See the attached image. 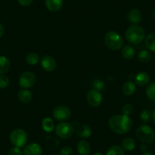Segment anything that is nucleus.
<instances>
[{
	"mask_svg": "<svg viewBox=\"0 0 155 155\" xmlns=\"http://www.w3.org/2000/svg\"><path fill=\"white\" fill-rule=\"evenodd\" d=\"M109 126L115 133L123 135L132 129V121L130 117L126 115H115L109 120Z\"/></svg>",
	"mask_w": 155,
	"mask_h": 155,
	"instance_id": "f257e3e1",
	"label": "nucleus"
},
{
	"mask_svg": "<svg viewBox=\"0 0 155 155\" xmlns=\"http://www.w3.org/2000/svg\"><path fill=\"white\" fill-rule=\"evenodd\" d=\"M126 39L132 44H138L144 41L145 37V31L139 25H132L129 27L126 31Z\"/></svg>",
	"mask_w": 155,
	"mask_h": 155,
	"instance_id": "f03ea898",
	"label": "nucleus"
},
{
	"mask_svg": "<svg viewBox=\"0 0 155 155\" xmlns=\"http://www.w3.org/2000/svg\"><path fill=\"white\" fill-rule=\"evenodd\" d=\"M106 46L110 50H118L122 48L123 45V39L118 33L115 31H110L104 37Z\"/></svg>",
	"mask_w": 155,
	"mask_h": 155,
	"instance_id": "7ed1b4c3",
	"label": "nucleus"
},
{
	"mask_svg": "<svg viewBox=\"0 0 155 155\" xmlns=\"http://www.w3.org/2000/svg\"><path fill=\"white\" fill-rule=\"evenodd\" d=\"M137 138L144 144H150L155 139L154 131L147 125H141L136 129Z\"/></svg>",
	"mask_w": 155,
	"mask_h": 155,
	"instance_id": "20e7f679",
	"label": "nucleus"
},
{
	"mask_svg": "<svg viewBox=\"0 0 155 155\" xmlns=\"http://www.w3.org/2000/svg\"><path fill=\"white\" fill-rule=\"evenodd\" d=\"M10 141L15 147H21L28 141V134L23 129H15L10 134Z\"/></svg>",
	"mask_w": 155,
	"mask_h": 155,
	"instance_id": "39448f33",
	"label": "nucleus"
},
{
	"mask_svg": "<svg viewBox=\"0 0 155 155\" xmlns=\"http://www.w3.org/2000/svg\"><path fill=\"white\" fill-rule=\"evenodd\" d=\"M74 132V127L68 123H59L56 127V133L58 136L62 139H68L73 135Z\"/></svg>",
	"mask_w": 155,
	"mask_h": 155,
	"instance_id": "423d86ee",
	"label": "nucleus"
},
{
	"mask_svg": "<svg viewBox=\"0 0 155 155\" xmlns=\"http://www.w3.org/2000/svg\"><path fill=\"white\" fill-rule=\"evenodd\" d=\"M18 83L23 89L32 87L36 83V75L31 71H25L19 77Z\"/></svg>",
	"mask_w": 155,
	"mask_h": 155,
	"instance_id": "0eeeda50",
	"label": "nucleus"
},
{
	"mask_svg": "<svg viewBox=\"0 0 155 155\" xmlns=\"http://www.w3.org/2000/svg\"><path fill=\"white\" fill-rule=\"evenodd\" d=\"M53 117L56 120L60 122L68 120L71 117V112L68 107L64 105H59L55 107L53 110Z\"/></svg>",
	"mask_w": 155,
	"mask_h": 155,
	"instance_id": "6e6552de",
	"label": "nucleus"
},
{
	"mask_svg": "<svg viewBox=\"0 0 155 155\" xmlns=\"http://www.w3.org/2000/svg\"><path fill=\"white\" fill-rule=\"evenodd\" d=\"M103 97L101 92L96 89L90 90L87 94V101L90 106L93 107H97L101 104Z\"/></svg>",
	"mask_w": 155,
	"mask_h": 155,
	"instance_id": "1a4fd4ad",
	"label": "nucleus"
},
{
	"mask_svg": "<svg viewBox=\"0 0 155 155\" xmlns=\"http://www.w3.org/2000/svg\"><path fill=\"white\" fill-rule=\"evenodd\" d=\"M41 66L46 71L50 72L56 68V62L52 56H44L41 59Z\"/></svg>",
	"mask_w": 155,
	"mask_h": 155,
	"instance_id": "9d476101",
	"label": "nucleus"
},
{
	"mask_svg": "<svg viewBox=\"0 0 155 155\" xmlns=\"http://www.w3.org/2000/svg\"><path fill=\"white\" fill-rule=\"evenodd\" d=\"M23 152L25 155H41L43 153V149L40 144L37 143H31L24 148Z\"/></svg>",
	"mask_w": 155,
	"mask_h": 155,
	"instance_id": "9b49d317",
	"label": "nucleus"
},
{
	"mask_svg": "<svg viewBox=\"0 0 155 155\" xmlns=\"http://www.w3.org/2000/svg\"><path fill=\"white\" fill-rule=\"evenodd\" d=\"M46 7L51 12H56L62 8L63 0H45Z\"/></svg>",
	"mask_w": 155,
	"mask_h": 155,
	"instance_id": "f8f14e48",
	"label": "nucleus"
},
{
	"mask_svg": "<svg viewBox=\"0 0 155 155\" xmlns=\"http://www.w3.org/2000/svg\"><path fill=\"white\" fill-rule=\"evenodd\" d=\"M75 133L80 138H87L91 135V129L87 125H80V126H77V128H76Z\"/></svg>",
	"mask_w": 155,
	"mask_h": 155,
	"instance_id": "ddd939ff",
	"label": "nucleus"
},
{
	"mask_svg": "<svg viewBox=\"0 0 155 155\" xmlns=\"http://www.w3.org/2000/svg\"><path fill=\"white\" fill-rule=\"evenodd\" d=\"M128 19L130 23L133 24V25H138L141 21V12L136 8L132 9L128 15Z\"/></svg>",
	"mask_w": 155,
	"mask_h": 155,
	"instance_id": "4468645a",
	"label": "nucleus"
},
{
	"mask_svg": "<svg viewBox=\"0 0 155 155\" xmlns=\"http://www.w3.org/2000/svg\"><path fill=\"white\" fill-rule=\"evenodd\" d=\"M77 150L81 155H88L91 152V145L85 140H81L77 144Z\"/></svg>",
	"mask_w": 155,
	"mask_h": 155,
	"instance_id": "2eb2a0df",
	"label": "nucleus"
},
{
	"mask_svg": "<svg viewBox=\"0 0 155 155\" xmlns=\"http://www.w3.org/2000/svg\"><path fill=\"white\" fill-rule=\"evenodd\" d=\"M135 81L138 86H145L150 81V76L146 72H140L136 74Z\"/></svg>",
	"mask_w": 155,
	"mask_h": 155,
	"instance_id": "dca6fc26",
	"label": "nucleus"
},
{
	"mask_svg": "<svg viewBox=\"0 0 155 155\" xmlns=\"http://www.w3.org/2000/svg\"><path fill=\"white\" fill-rule=\"evenodd\" d=\"M11 67L9 59L5 56H0V74H5Z\"/></svg>",
	"mask_w": 155,
	"mask_h": 155,
	"instance_id": "f3484780",
	"label": "nucleus"
},
{
	"mask_svg": "<svg viewBox=\"0 0 155 155\" xmlns=\"http://www.w3.org/2000/svg\"><path fill=\"white\" fill-rule=\"evenodd\" d=\"M32 94L27 89H21L18 91V98L24 104H28L32 100Z\"/></svg>",
	"mask_w": 155,
	"mask_h": 155,
	"instance_id": "a211bd4d",
	"label": "nucleus"
},
{
	"mask_svg": "<svg viewBox=\"0 0 155 155\" xmlns=\"http://www.w3.org/2000/svg\"><path fill=\"white\" fill-rule=\"evenodd\" d=\"M122 55L126 59L130 60L135 56V50L130 45H126L122 48Z\"/></svg>",
	"mask_w": 155,
	"mask_h": 155,
	"instance_id": "6ab92c4d",
	"label": "nucleus"
},
{
	"mask_svg": "<svg viewBox=\"0 0 155 155\" xmlns=\"http://www.w3.org/2000/svg\"><path fill=\"white\" fill-rule=\"evenodd\" d=\"M135 84L132 81H126L123 86V92L126 96H130L135 91Z\"/></svg>",
	"mask_w": 155,
	"mask_h": 155,
	"instance_id": "aec40b11",
	"label": "nucleus"
},
{
	"mask_svg": "<svg viewBox=\"0 0 155 155\" xmlns=\"http://www.w3.org/2000/svg\"><path fill=\"white\" fill-rule=\"evenodd\" d=\"M42 128L45 132H51L54 129V122L50 117H46L42 120Z\"/></svg>",
	"mask_w": 155,
	"mask_h": 155,
	"instance_id": "412c9836",
	"label": "nucleus"
},
{
	"mask_svg": "<svg viewBox=\"0 0 155 155\" xmlns=\"http://www.w3.org/2000/svg\"><path fill=\"white\" fill-rule=\"evenodd\" d=\"M123 149L127 151H131L134 150L135 147V140L131 138H126L122 142Z\"/></svg>",
	"mask_w": 155,
	"mask_h": 155,
	"instance_id": "4be33fe9",
	"label": "nucleus"
},
{
	"mask_svg": "<svg viewBox=\"0 0 155 155\" xmlns=\"http://www.w3.org/2000/svg\"><path fill=\"white\" fill-rule=\"evenodd\" d=\"M145 45L147 49L155 52V32L147 36L145 39Z\"/></svg>",
	"mask_w": 155,
	"mask_h": 155,
	"instance_id": "5701e85b",
	"label": "nucleus"
},
{
	"mask_svg": "<svg viewBox=\"0 0 155 155\" xmlns=\"http://www.w3.org/2000/svg\"><path fill=\"white\" fill-rule=\"evenodd\" d=\"M107 155H126L124 150L118 145L111 146L107 150Z\"/></svg>",
	"mask_w": 155,
	"mask_h": 155,
	"instance_id": "b1692460",
	"label": "nucleus"
},
{
	"mask_svg": "<svg viewBox=\"0 0 155 155\" xmlns=\"http://www.w3.org/2000/svg\"><path fill=\"white\" fill-rule=\"evenodd\" d=\"M146 95L149 100L155 102V82H152L147 85L146 88Z\"/></svg>",
	"mask_w": 155,
	"mask_h": 155,
	"instance_id": "393cba45",
	"label": "nucleus"
},
{
	"mask_svg": "<svg viewBox=\"0 0 155 155\" xmlns=\"http://www.w3.org/2000/svg\"><path fill=\"white\" fill-rule=\"evenodd\" d=\"M40 60V57L36 53H29L26 56V62L29 65H37Z\"/></svg>",
	"mask_w": 155,
	"mask_h": 155,
	"instance_id": "a878e982",
	"label": "nucleus"
},
{
	"mask_svg": "<svg viewBox=\"0 0 155 155\" xmlns=\"http://www.w3.org/2000/svg\"><path fill=\"white\" fill-rule=\"evenodd\" d=\"M138 60L143 63H146L148 62L150 59V54L147 50H141L139 53H138Z\"/></svg>",
	"mask_w": 155,
	"mask_h": 155,
	"instance_id": "bb28decb",
	"label": "nucleus"
},
{
	"mask_svg": "<svg viewBox=\"0 0 155 155\" xmlns=\"http://www.w3.org/2000/svg\"><path fill=\"white\" fill-rule=\"evenodd\" d=\"M140 118H141V121H142L143 123H149L152 118V114L151 113H150V110H144L141 111V114H140Z\"/></svg>",
	"mask_w": 155,
	"mask_h": 155,
	"instance_id": "cd10ccee",
	"label": "nucleus"
},
{
	"mask_svg": "<svg viewBox=\"0 0 155 155\" xmlns=\"http://www.w3.org/2000/svg\"><path fill=\"white\" fill-rule=\"evenodd\" d=\"M9 79L5 74H0V88H5L8 86Z\"/></svg>",
	"mask_w": 155,
	"mask_h": 155,
	"instance_id": "c85d7f7f",
	"label": "nucleus"
},
{
	"mask_svg": "<svg viewBox=\"0 0 155 155\" xmlns=\"http://www.w3.org/2000/svg\"><path fill=\"white\" fill-rule=\"evenodd\" d=\"M132 111H133V107L130 104H125L122 108V112H123V114L126 115V116H129V114H131Z\"/></svg>",
	"mask_w": 155,
	"mask_h": 155,
	"instance_id": "c756f323",
	"label": "nucleus"
},
{
	"mask_svg": "<svg viewBox=\"0 0 155 155\" xmlns=\"http://www.w3.org/2000/svg\"><path fill=\"white\" fill-rule=\"evenodd\" d=\"M8 155H23V153H22L20 147H15L8 150Z\"/></svg>",
	"mask_w": 155,
	"mask_h": 155,
	"instance_id": "7c9ffc66",
	"label": "nucleus"
},
{
	"mask_svg": "<svg viewBox=\"0 0 155 155\" xmlns=\"http://www.w3.org/2000/svg\"><path fill=\"white\" fill-rule=\"evenodd\" d=\"M73 154V150L68 146L64 147L62 148L60 151V155H72Z\"/></svg>",
	"mask_w": 155,
	"mask_h": 155,
	"instance_id": "2f4dec72",
	"label": "nucleus"
},
{
	"mask_svg": "<svg viewBox=\"0 0 155 155\" xmlns=\"http://www.w3.org/2000/svg\"><path fill=\"white\" fill-rule=\"evenodd\" d=\"M93 85L94 86V87H95L94 89L99 91H100L102 90V89L104 88V82H103V81H100V80H96V81H94V83Z\"/></svg>",
	"mask_w": 155,
	"mask_h": 155,
	"instance_id": "473e14b6",
	"label": "nucleus"
},
{
	"mask_svg": "<svg viewBox=\"0 0 155 155\" xmlns=\"http://www.w3.org/2000/svg\"><path fill=\"white\" fill-rule=\"evenodd\" d=\"M18 2L22 6H28L32 3L33 0H18Z\"/></svg>",
	"mask_w": 155,
	"mask_h": 155,
	"instance_id": "72a5a7b5",
	"label": "nucleus"
},
{
	"mask_svg": "<svg viewBox=\"0 0 155 155\" xmlns=\"http://www.w3.org/2000/svg\"><path fill=\"white\" fill-rule=\"evenodd\" d=\"M140 149H141V151L146 152L147 150V149H148V147H147L146 144H142V145L141 146V147H140Z\"/></svg>",
	"mask_w": 155,
	"mask_h": 155,
	"instance_id": "f704fd0d",
	"label": "nucleus"
},
{
	"mask_svg": "<svg viewBox=\"0 0 155 155\" xmlns=\"http://www.w3.org/2000/svg\"><path fill=\"white\" fill-rule=\"evenodd\" d=\"M4 34V27L2 24L0 23V38L2 37Z\"/></svg>",
	"mask_w": 155,
	"mask_h": 155,
	"instance_id": "c9c22d12",
	"label": "nucleus"
},
{
	"mask_svg": "<svg viewBox=\"0 0 155 155\" xmlns=\"http://www.w3.org/2000/svg\"><path fill=\"white\" fill-rule=\"evenodd\" d=\"M152 119H153V121L155 124V110H153V113H152Z\"/></svg>",
	"mask_w": 155,
	"mask_h": 155,
	"instance_id": "e433bc0d",
	"label": "nucleus"
},
{
	"mask_svg": "<svg viewBox=\"0 0 155 155\" xmlns=\"http://www.w3.org/2000/svg\"><path fill=\"white\" fill-rule=\"evenodd\" d=\"M141 155H153V153H151L150 152H144V153H142Z\"/></svg>",
	"mask_w": 155,
	"mask_h": 155,
	"instance_id": "4c0bfd02",
	"label": "nucleus"
},
{
	"mask_svg": "<svg viewBox=\"0 0 155 155\" xmlns=\"http://www.w3.org/2000/svg\"><path fill=\"white\" fill-rule=\"evenodd\" d=\"M94 155H103V154L101 153V152H96V153H94Z\"/></svg>",
	"mask_w": 155,
	"mask_h": 155,
	"instance_id": "58836bf2",
	"label": "nucleus"
},
{
	"mask_svg": "<svg viewBox=\"0 0 155 155\" xmlns=\"http://www.w3.org/2000/svg\"><path fill=\"white\" fill-rule=\"evenodd\" d=\"M53 155H58V154H53Z\"/></svg>",
	"mask_w": 155,
	"mask_h": 155,
	"instance_id": "ea45409f",
	"label": "nucleus"
}]
</instances>
